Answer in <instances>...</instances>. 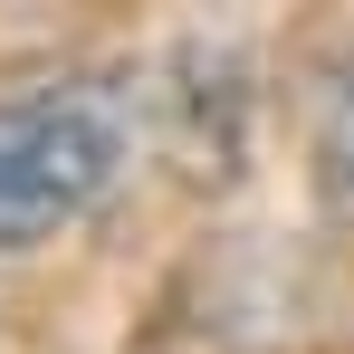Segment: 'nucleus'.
Returning <instances> with one entry per match:
<instances>
[{
    "label": "nucleus",
    "instance_id": "obj_1",
    "mask_svg": "<svg viewBox=\"0 0 354 354\" xmlns=\"http://www.w3.org/2000/svg\"><path fill=\"white\" fill-rule=\"evenodd\" d=\"M134 163V106L106 77H39L0 96V259L77 230Z\"/></svg>",
    "mask_w": 354,
    "mask_h": 354
},
{
    "label": "nucleus",
    "instance_id": "obj_2",
    "mask_svg": "<svg viewBox=\"0 0 354 354\" xmlns=\"http://www.w3.org/2000/svg\"><path fill=\"white\" fill-rule=\"evenodd\" d=\"M316 192H326V211H354V39L316 106Z\"/></svg>",
    "mask_w": 354,
    "mask_h": 354
}]
</instances>
